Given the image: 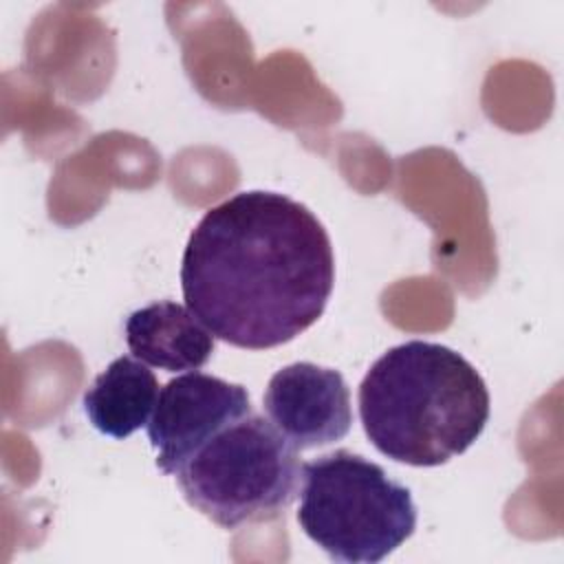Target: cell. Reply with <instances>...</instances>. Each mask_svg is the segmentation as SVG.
<instances>
[{
  "label": "cell",
  "instance_id": "obj_1",
  "mask_svg": "<svg viewBox=\"0 0 564 564\" xmlns=\"http://www.w3.org/2000/svg\"><path fill=\"white\" fill-rule=\"evenodd\" d=\"M335 282L328 231L302 203L238 192L205 212L183 251L185 306L247 350L282 346L324 313Z\"/></svg>",
  "mask_w": 564,
  "mask_h": 564
},
{
  "label": "cell",
  "instance_id": "obj_2",
  "mask_svg": "<svg viewBox=\"0 0 564 564\" xmlns=\"http://www.w3.org/2000/svg\"><path fill=\"white\" fill-rule=\"evenodd\" d=\"M359 419L383 456L436 467L469 449L489 421V390L456 350L410 339L386 350L359 386Z\"/></svg>",
  "mask_w": 564,
  "mask_h": 564
},
{
  "label": "cell",
  "instance_id": "obj_3",
  "mask_svg": "<svg viewBox=\"0 0 564 564\" xmlns=\"http://www.w3.org/2000/svg\"><path fill=\"white\" fill-rule=\"evenodd\" d=\"M297 522L335 562L375 564L416 529L412 491L350 449L302 463Z\"/></svg>",
  "mask_w": 564,
  "mask_h": 564
},
{
  "label": "cell",
  "instance_id": "obj_4",
  "mask_svg": "<svg viewBox=\"0 0 564 564\" xmlns=\"http://www.w3.org/2000/svg\"><path fill=\"white\" fill-rule=\"evenodd\" d=\"M185 500L223 529L284 511L302 482L297 449L253 410L209 436L174 474Z\"/></svg>",
  "mask_w": 564,
  "mask_h": 564
},
{
  "label": "cell",
  "instance_id": "obj_5",
  "mask_svg": "<svg viewBox=\"0 0 564 564\" xmlns=\"http://www.w3.org/2000/svg\"><path fill=\"white\" fill-rule=\"evenodd\" d=\"M251 399L240 383L205 372L170 379L148 421V438L156 449V467L174 476L178 467L220 427L249 414Z\"/></svg>",
  "mask_w": 564,
  "mask_h": 564
},
{
  "label": "cell",
  "instance_id": "obj_6",
  "mask_svg": "<svg viewBox=\"0 0 564 564\" xmlns=\"http://www.w3.org/2000/svg\"><path fill=\"white\" fill-rule=\"evenodd\" d=\"M262 403L297 452L330 445L350 432V390L335 368L311 361L284 366L269 379Z\"/></svg>",
  "mask_w": 564,
  "mask_h": 564
},
{
  "label": "cell",
  "instance_id": "obj_7",
  "mask_svg": "<svg viewBox=\"0 0 564 564\" xmlns=\"http://www.w3.org/2000/svg\"><path fill=\"white\" fill-rule=\"evenodd\" d=\"M126 341L132 357L167 372L200 370L214 352V335L187 306L172 300L130 313Z\"/></svg>",
  "mask_w": 564,
  "mask_h": 564
},
{
  "label": "cell",
  "instance_id": "obj_8",
  "mask_svg": "<svg viewBox=\"0 0 564 564\" xmlns=\"http://www.w3.org/2000/svg\"><path fill=\"white\" fill-rule=\"evenodd\" d=\"M156 399L159 381L148 364L121 355L86 390L84 412L97 432L123 441L148 425Z\"/></svg>",
  "mask_w": 564,
  "mask_h": 564
}]
</instances>
